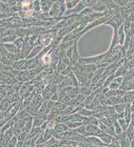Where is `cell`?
Masks as SVG:
<instances>
[{"label": "cell", "instance_id": "cell-1", "mask_svg": "<svg viewBox=\"0 0 134 147\" xmlns=\"http://www.w3.org/2000/svg\"><path fill=\"white\" fill-rule=\"evenodd\" d=\"M50 55H45L44 57H43V60L44 61L45 63H47V62H50Z\"/></svg>", "mask_w": 134, "mask_h": 147}]
</instances>
